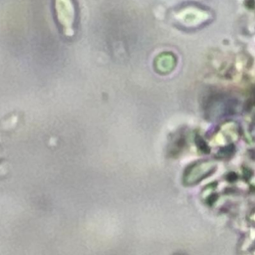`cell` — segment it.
I'll use <instances>...</instances> for the list:
<instances>
[{
  "label": "cell",
  "instance_id": "2",
  "mask_svg": "<svg viewBox=\"0 0 255 255\" xmlns=\"http://www.w3.org/2000/svg\"><path fill=\"white\" fill-rule=\"evenodd\" d=\"M214 169L215 165L210 161L198 162L193 166L188 167V169H186V173L184 174L185 182H188L190 184L196 183L203 179L204 177L208 176V174L212 173Z\"/></svg>",
  "mask_w": 255,
  "mask_h": 255
},
{
  "label": "cell",
  "instance_id": "1",
  "mask_svg": "<svg viewBox=\"0 0 255 255\" xmlns=\"http://www.w3.org/2000/svg\"><path fill=\"white\" fill-rule=\"evenodd\" d=\"M55 11L57 18L67 36L74 34L73 24L75 19L74 5L71 0H55Z\"/></svg>",
  "mask_w": 255,
  "mask_h": 255
}]
</instances>
